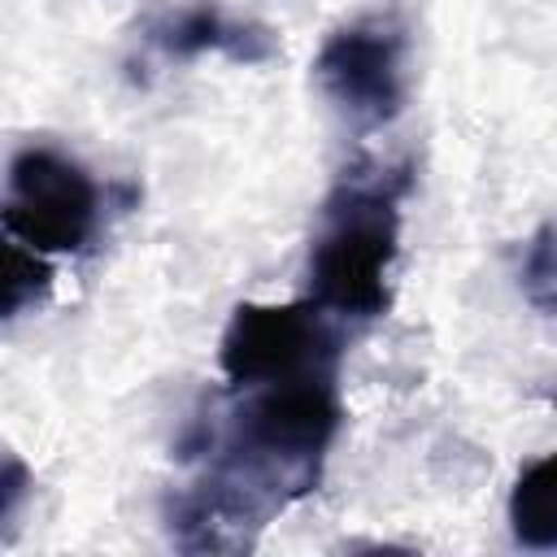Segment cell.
Wrapping results in <instances>:
<instances>
[{"label": "cell", "instance_id": "6da1fadb", "mask_svg": "<svg viewBox=\"0 0 557 557\" xmlns=\"http://www.w3.org/2000/svg\"><path fill=\"white\" fill-rule=\"evenodd\" d=\"M405 187V170L357 165L344 170V178L326 196L322 226L309 248V300L322 313L352 322L387 313Z\"/></svg>", "mask_w": 557, "mask_h": 557}, {"label": "cell", "instance_id": "7a4b0ae2", "mask_svg": "<svg viewBox=\"0 0 557 557\" xmlns=\"http://www.w3.org/2000/svg\"><path fill=\"white\" fill-rule=\"evenodd\" d=\"M313 83L322 100L352 126V131H379L387 126L409 96V35L396 17L370 13L335 35H326Z\"/></svg>", "mask_w": 557, "mask_h": 557}, {"label": "cell", "instance_id": "3957f363", "mask_svg": "<svg viewBox=\"0 0 557 557\" xmlns=\"http://www.w3.org/2000/svg\"><path fill=\"white\" fill-rule=\"evenodd\" d=\"M218 361L231 392H239V387L335 370L339 339L331 331V313H322L313 300L239 305L222 331Z\"/></svg>", "mask_w": 557, "mask_h": 557}, {"label": "cell", "instance_id": "277c9868", "mask_svg": "<svg viewBox=\"0 0 557 557\" xmlns=\"http://www.w3.org/2000/svg\"><path fill=\"white\" fill-rule=\"evenodd\" d=\"M100 218L91 174L57 148H22L9 165L4 226L39 252H78Z\"/></svg>", "mask_w": 557, "mask_h": 557}, {"label": "cell", "instance_id": "5b68a950", "mask_svg": "<svg viewBox=\"0 0 557 557\" xmlns=\"http://www.w3.org/2000/svg\"><path fill=\"white\" fill-rule=\"evenodd\" d=\"M157 44L170 52V57H196V52H226L235 61H261L270 52V39L265 30H252V26H239L231 22L222 9L213 4H196L187 13H178L174 22H165L157 30Z\"/></svg>", "mask_w": 557, "mask_h": 557}, {"label": "cell", "instance_id": "8992f818", "mask_svg": "<svg viewBox=\"0 0 557 557\" xmlns=\"http://www.w3.org/2000/svg\"><path fill=\"white\" fill-rule=\"evenodd\" d=\"M509 522L518 544L527 548H553L557 544V509H553V457H535L522 466L513 496H509Z\"/></svg>", "mask_w": 557, "mask_h": 557}, {"label": "cell", "instance_id": "52a82bcc", "mask_svg": "<svg viewBox=\"0 0 557 557\" xmlns=\"http://www.w3.org/2000/svg\"><path fill=\"white\" fill-rule=\"evenodd\" d=\"M52 292V265L39 248L0 231V322L35 309Z\"/></svg>", "mask_w": 557, "mask_h": 557}, {"label": "cell", "instance_id": "ba28073f", "mask_svg": "<svg viewBox=\"0 0 557 557\" xmlns=\"http://www.w3.org/2000/svg\"><path fill=\"white\" fill-rule=\"evenodd\" d=\"M26 496H30V470L13 453H0V531L17 518Z\"/></svg>", "mask_w": 557, "mask_h": 557}, {"label": "cell", "instance_id": "9c48e42d", "mask_svg": "<svg viewBox=\"0 0 557 557\" xmlns=\"http://www.w3.org/2000/svg\"><path fill=\"white\" fill-rule=\"evenodd\" d=\"M535 274V283L544 287L540 296H544V309H548V287H553V261H548V226L540 231V239H535V252H531V270H522V278H531Z\"/></svg>", "mask_w": 557, "mask_h": 557}]
</instances>
